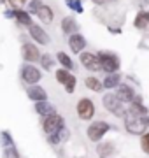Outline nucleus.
<instances>
[{"instance_id":"c756f323","label":"nucleus","mask_w":149,"mask_h":158,"mask_svg":"<svg viewBox=\"0 0 149 158\" xmlns=\"http://www.w3.org/2000/svg\"><path fill=\"white\" fill-rule=\"evenodd\" d=\"M140 148H142V151L146 155H149V134L147 132H144L140 135Z\"/></svg>"},{"instance_id":"9d476101","label":"nucleus","mask_w":149,"mask_h":158,"mask_svg":"<svg viewBox=\"0 0 149 158\" xmlns=\"http://www.w3.org/2000/svg\"><path fill=\"white\" fill-rule=\"evenodd\" d=\"M21 56H23V60L26 63H35V62L40 60V51L35 44L25 42V44L21 46Z\"/></svg>"},{"instance_id":"412c9836","label":"nucleus","mask_w":149,"mask_h":158,"mask_svg":"<svg viewBox=\"0 0 149 158\" xmlns=\"http://www.w3.org/2000/svg\"><path fill=\"white\" fill-rule=\"evenodd\" d=\"M56 58H58V63H60L63 69H67V70H72V69H74V62H72V58H70L67 53H63V51H58Z\"/></svg>"},{"instance_id":"473e14b6","label":"nucleus","mask_w":149,"mask_h":158,"mask_svg":"<svg viewBox=\"0 0 149 158\" xmlns=\"http://www.w3.org/2000/svg\"><path fill=\"white\" fill-rule=\"evenodd\" d=\"M4 16H6V18H9V19H12V18H14V12H12V9L6 11V12H4Z\"/></svg>"},{"instance_id":"6e6552de","label":"nucleus","mask_w":149,"mask_h":158,"mask_svg":"<svg viewBox=\"0 0 149 158\" xmlns=\"http://www.w3.org/2000/svg\"><path fill=\"white\" fill-rule=\"evenodd\" d=\"M28 34H30V37L37 42V44H49L51 42V39H49V34H47L46 30L42 28L40 25H35V23H30L28 27Z\"/></svg>"},{"instance_id":"7ed1b4c3","label":"nucleus","mask_w":149,"mask_h":158,"mask_svg":"<svg viewBox=\"0 0 149 158\" xmlns=\"http://www.w3.org/2000/svg\"><path fill=\"white\" fill-rule=\"evenodd\" d=\"M98 62H100V67H102V70H105L107 74L111 72H118L121 67V62L119 58L116 56L114 53H105V51H102V53H98Z\"/></svg>"},{"instance_id":"0eeeda50","label":"nucleus","mask_w":149,"mask_h":158,"mask_svg":"<svg viewBox=\"0 0 149 158\" xmlns=\"http://www.w3.org/2000/svg\"><path fill=\"white\" fill-rule=\"evenodd\" d=\"M40 77H42V72H40L37 67H34V63H26V65H23V69H21V79H23L26 85H37L40 81Z\"/></svg>"},{"instance_id":"1a4fd4ad","label":"nucleus","mask_w":149,"mask_h":158,"mask_svg":"<svg viewBox=\"0 0 149 158\" xmlns=\"http://www.w3.org/2000/svg\"><path fill=\"white\" fill-rule=\"evenodd\" d=\"M79 60H81V65L83 67H86L88 70H91V72H98V70H102L100 67V62H98V56L95 53H79Z\"/></svg>"},{"instance_id":"9b49d317","label":"nucleus","mask_w":149,"mask_h":158,"mask_svg":"<svg viewBox=\"0 0 149 158\" xmlns=\"http://www.w3.org/2000/svg\"><path fill=\"white\" fill-rule=\"evenodd\" d=\"M69 48H70V51H72V53L79 55L81 51L86 48V39H84L79 32H75V34L69 35Z\"/></svg>"},{"instance_id":"a878e982","label":"nucleus","mask_w":149,"mask_h":158,"mask_svg":"<svg viewBox=\"0 0 149 158\" xmlns=\"http://www.w3.org/2000/svg\"><path fill=\"white\" fill-rule=\"evenodd\" d=\"M40 7H42V0H30L28 7H26V12L28 14H37V11Z\"/></svg>"},{"instance_id":"2f4dec72","label":"nucleus","mask_w":149,"mask_h":158,"mask_svg":"<svg viewBox=\"0 0 149 158\" xmlns=\"http://www.w3.org/2000/svg\"><path fill=\"white\" fill-rule=\"evenodd\" d=\"M93 4H97V6H107L111 2H114V0H91Z\"/></svg>"},{"instance_id":"f257e3e1","label":"nucleus","mask_w":149,"mask_h":158,"mask_svg":"<svg viewBox=\"0 0 149 158\" xmlns=\"http://www.w3.org/2000/svg\"><path fill=\"white\" fill-rule=\"evenodd\" d=\"M123 119H125L126 132H130L133 135H142L144 132L149 128V118L147 116H135V114L126 111Z\"/></svg>"},{"instance_id":"423d86ee","label":"nucleus","mask_w":149,"mask_h":158,"mask_svg":"<svg viewBox=\"0 0 149 158\" xmlns=\"http://www.w3.org/2000/svg\"><path fill=\"white\" fill-rule=\"evenodd\" d=\"M75 111H77L79 119L90 121V119L95 116V104H93V100H90V98H81V100L77 102V106H75Z\"/></svg>"},{"instance_id":"c9c22d12","label":"nucleus","mask_w":149,"mask_h":158,"mask_svg":"<svg viewBox=\"0 0 149 158\" xmlns=\"http://www.w3.org/2000/svg\"><path fill=\"white\" fill-rule=\"evenodd\" d=\"M100 158H107V156H100Z\"/></svg>"},{"instance_id":"cd10ccee","label":"nucleus","mask_w":149,"mask_h":158,"mask_svg":"<svg viewBox=\"0 0 149 158\" xmlns=\"http://www.w3.org/2000/svg\"><path fill=\"white\" fill-rule=\"evenodd\" d=\"M40 65H42V67H44V70H51L53 69V65H54V62H53V58L49 56V55H44V56H42V55H40Z\"/></svg>"},{"instance_id":"39448f33","label":"nucleus","mask_w":149,"mask_h":158,"mask_svg":"<svg viewBox=\"0 0 149 158\" xmlns=\"http://www.w3.org/2000/svg\"><path fill=\"white\" fill-rule=\"evenodd\" d=\"M62 127H65V119H63V116H60V114H56V113L49 114V116H44L42 128H44V132H46L47 135L56 134Z\"/></svg>"},{"instance_id":"b1692460","label":"nucleus","mask_w":149,"mask_h":158,"mask_svg":"<svg viewBox=\"0 0 149 158\" xmlns=\"http://www.w3.org/2000/svg\"><path fill=\"white\" fill-rule=\"evenodd\" d=\"M65 6L69 7V9H72V11H75L77 14H81V12L84 11V7H83V2H81V0H65Z\"/></svg>"},{"instance_id":"aec40b11","label":"nucleus","mask_w":149,"mask_h":158,"mask_svg":"<svg viewBox=\"0 0 149 158\" xmlns=\"http://www.w3.org/2000/svg\"><path fill=\"white\" fill-rule=\"evenodd\" d=\"M84 86H86L88 90L97 91V93H100V91L103 90L102 81H100L98 77H95V76H90V77H86V79H84Z\"/></svg>"},{"instance_id":"4468645a","label":"nucleus","mask_w":149,"mask_h":158,"mask_svg":"<svg viewBox=\"0 0 149 158\" xmlns=\"http://www.w3.org/2000/svg\"><path fill=\"white\" fill-rule=\"evenodd\" d=\"M79 30V25H77V21H75L72 16H65L62 19V32L65 35H72L75 34Z\"/></svg>"},{"instance_id":"f704fd0d","label":"nucleus","mask_w":149,"mask_h":158,"mask_svg":"<svg viewBox=\"0 0 149 158\" xmlns=\"http://www.w3.org/2000/svg\"><path fill=\"white\" fill-rule=\"evenodd\" d=\"M6 2H7V0H0V4H6Z\"/></svg>"},{"instance_id":"bb28decb","label":"nucleus","mask_w":149,"mask_h":158,"mask_svg":"<svg viewBox=\"0 0 149 158\" xmlns=\"http://www.w3.org/2000/svg\"><path fill=\"white\" fill-rule=\"evenodd\" d=\"M75 85H77V79H75L74 76H70V77L67 79V83L63 85V88H65V91H67L69 95H72L75 91Z\"/></svg>"},{"instance_id":"7c9ffc66","label":"nucleus","mask_w":149,"mask_h":158,"mask_svg":"<svg viewBox=\"0 0 149 158\" xmlns=\"http://www.w3.org/2000/svg\"><path fill=\"white\" fill-rule=\"evenodd\" d=\"M7 2L12 6V9H21V7H23L28 0H7Z\"/></svg>"},{"instance_id":"4be33fe9","label":"nucleus","mask_w":149,"mask_h":158,"mask_svg":"<svg viewBox=\"0 0 149 158\" xmlns=\"http://www.w3.org/2000/svg\"><path fill=\"white\" fill-rule=\"evenodd\" d=\"M97 153H98V156H109V155L114 153V146L111 142H98Z\"/></svg>"},{"instance_id":"5701e85b","label":"nucleus","mask_w":149,"mask_h":158,"mask_svg":"<svg viewBox=\"0 0 149 158\" xmlns=\"http://www.w3.org/2000/svg\"><path fill=\"white\" fill-rule=\"evenodd\" d=\"M2 158H19V153H18L16 146H4L2 148Z\"/></svg>"},{"instance_id":"f03ea898","label":"nucleus","mask_w":149,"mask_h":158,"mask_svg":"<svg viewBox=\"0 0 149 158\" xmlns=\"http://www.w3.org/2000/svg\"><path fill=\"white\" fill-rule=\"evenodd\" d=\"M102 102H103V107L107 109L111 114H114L118 118H123V116H125L126 104L123 100H119L116 93H107V95H103Z\"/></svg>"},{"instance_id":"f3484780","label":"nucleus","mask_w":149,"mask_h":158,"mask_svg":"<svg viewBox=\"0 0 149 158\" xmlns=\"http://www.w3.org/2000/svg\"><path fill=\"white\" fill-rule=\"evenodd\" d=\"M121 83V76L119 72H111L105 76V79L102 81L103 88H107V90H114V88H118V85Z\"/></svg>"},{"instance_id":"a211bd4d","label":"nucleus","mask_w":149,"mask_h":158,"mask_svg":"<svg viewBox=\"0 0 149 158\" xmlns=\"http://www.w3.org/2000/svg\"><path fill=\"white\" fill-rule=\"evenodd\" d=\"M12 12H14V19L18 21V25H21V27H28L32 21V14H28L26 11H23V9H12Z\"/></svg>"},{"instance_id":"393cba45","label":"nucleus","mask_w":149,"mask_h":158,"mask_svg":"<svg viewBox=\"0 0 149 158\" xmlns=\"http://www.w3.org/2000/svg\"><path fill=\"white\" fill-rule=\"evenodd\" d=\"M70 76H72V74H70V70H67V69H58L56 70V81L60 85H65Z\"/></svg>"},{"instance_id":"f8f14e48","label":"nucleus","mask_w":149,"mask_h":158,"mask_svg":"<svg viewBox=\"0 0 149 158\" xmlns=\"http://www.w3.org/2000/svg\"><path fill=\"white\" fill-rule=\"evenodd\" d=\"M26 95H28L30 100L39 102V100H47V91L39 85H30L28 90H26Z\"/></svg>"},{"instance_id":"72a5a7b5","label":"nucleus","mask_w":149,"mask_h":158,"mask_svg":"<svg viewBox=\"0 0 149 158\" xmlns=\"http://www.w3.org/2000/svg\"><path fill=\"white\" fill-rule=\"evenodd\" d=\"M109 32L111 34H121V28H112V27H109Z\"/></svg>"},{"instance_id":"20e7f679","label":"nucleus","mask_w":149,"mask_h":158,"mask_svg":"<svg viewBox=\"0 0 149 158\" xmlns=\"http://www.w3.org/2000/svg\"><path fill=\"white\" fill-rule=\"evenodd\" d=\"M111 130V125L107 121H93L88 127V139L91 142H100L102 137Z\"/></svg>"},{"instance_id":"ddd939ff","label":"nucleus","mask_w":149,"mask_h":158,"mask_svg":"<svg viewBox=\"0 0 149 158\" xmlns=\"http://www.w3.org/2000/svg\"><path fill=\"white\" fill-rule=\"evenodd\" d=\"M116 95H118V98L119 100H123L125 104H130V102L133 100V97H135V91H133L132 86L128 85H118V90H116Z\"/></svg>"},{"instance_id":"6ab92c4d","label":"nucleus","mask_w":149,"mask_h":158,"mask_svg":"<svg viewBox=\"0 0 149 158\" xmlns=\"http://www.w3.org/2000/svg\"><path fill=\"white\" fill-rule=\"evenodd\" d=\"M133 25H135V28H137V30H144V28H146V27L149 25V11H139L137 16H135Z\"/></svg>"},{"instance_id":"dca6fc26","label":"nucleus","mask_w":149,"mask_h":158,"mask_svg":"<svg viewBox=\"0 0 149 158\" xmlns=\"http://www.w3.org/2000/svg\"><path fill=\"white\" fill-rule=\"evenodd\" d=\"M35 16L39 18V21L44 23V25H49V23H53V19H54L53 9L49 6H44V4H42V7L37 11V14H35Z\"/></svg>"},{"instance_id":"2eb2a0df","label":"nucleus","mask_w":149,"mask_h":158,"mask_svg":"<svg viewBox=\"0 0 149 158\" xmlns=\"http://www.w3.org/2000/svg\"><path fill=\"white\" fill-rule=\"evenodd\" d=\"M35 111H37V114H40L42 118H44V116H49V114H53V113H56L54 106H53L51 102H47V100L35 102Z\"/></svg>"},{"instance_id":"c85d7f7f","label":"nucleus","mask_w":149,"mask_h":158,"mask_svg":"<svg viewBox=\"0 0 149 158\" xmlns=\"http://www.w3.org/2000/svg\"><path fill=\"white\" fill-rule=\"evenodd\" d=\"M0 142H2V148H4V146H12V144H14L11 134H9V132H6V130L0 134Z\"/></svg>"}]
</instances>
